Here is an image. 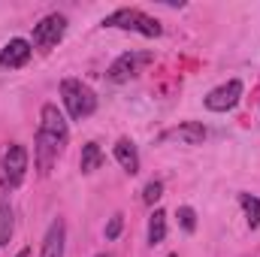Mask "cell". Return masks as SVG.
<instances>
[{
    "label": "cell",
    "instance_id": "6da1fadb",
    "mask_svg": "<svg viewBox=\"0 0 260 257\" xmlns=\"http://www.w3.org/2000/svg\"><path fill=\"white\" fill-rule=\"evenodd\" d=\"M67 142H70V127L67 118L55 103H46L40 109V127H37V139H34V164L40 170V176H49L55 160L64 154Z\"/></svg>",
    "mask_w": 260,
    "mask_h": 257
},
{
    "label": "cell",
    "instance_id": "7a4b0ae2",
    "mask_svg": "<svg viewBox=\"0 0 260 257\" xmlns=\"http://www.w3.org/2000/svg\"><path fill=\"white\" fill-rule=\"evenodd\" d=\"M61 100L73 121H85L97 112V94L82 79H64L61 82Z\"/></svg>",
    "mask_w": 260,
    "mask_h": 257
},
{
    "label": "cell",
    "instance_id": "3957f363",
    "mask_svg": "<svg viewBox=\"0 0 260 257\" xmlns=\"http://www.w3.org/2000/svg\"><path fill=\"white\" fill-rule=\"evenodd\" d=\"M103 27L133 30V34L148 37V40H154V37H160V34H164V27H160V21H157V18H151V15H148V12H142V9H130V6H121V9H115L112 15H106V18H103Z\"/></svg>",
    "mask_w": 260,
    "mask_h": 257
},
{
    "label": "cell",
    "instance_id": "277c9868",
    "mask_svg": "<svg viewBox=\"0 0 260 257\" xmlns=\"http://www.w3.org/2000/svg\"><path fill=\"white\" fill-rule=\"evenodd\" d=\"M27 148L21 142H12L6 151H3V160H0V191H12L24 182L27 176Z\"/></svg>",
    "mask_w": 260,
    "mask_h": 257
},
{
    "label": "cell",
    "instance_id": "5b68a950",
    "mask_svg": "<svg viewBox=\"0 0 260 257\" xmlns=\"http://www.w3.org/2000/svg\"><path fill=\"white\" fill-rule=\"evenodd\" d=\"M154 61V55L151 52H136V49H130L124 55H118L112 67L106 70V79L109 82H115V85H121V82H130V79H136L139 73H142V67H148Z\"/></svg>",
    "mask_w": 260,
    "mask_h": 257
},
{
    "label": "cell",
    "instance_id": "8992f818",
    "mask_svg": "<svg viewBox=\"0 0 260 257\" xmlns=\"http://www.w3.org/2000/svg\"><path fill=\"white\" fill-rule=\"evenodd\" d=\"M67 34V15L61 12H52L46 15L40 24H34V37H30V46L40 49V52H52Z\"/></svg>",
    "mask_w": 260,
    "mask_h": 257
},
{
    "label": "cell",
    "instance_id": "52a82bcc",
    "mask_svg": "<svg viewBox=\"0 0 260 257\" xmlns=\"http://www.w3.org/2000/svg\"><path fill=\"white\" fill-rule=\"evenodd\" d=\"M242 91H245L242 82L239 79H230V82H224V85H218V88H212L206 94V109L209 112H230V109L239 106Z\"/></svg>",
    "mask_w": 260,
    "mask_h": 257
},
{
    "label": "cell",
    "instance_id": "ba28073f",
    "mask_svg": "<svg viewBox=\"0 0 260 257\" xmlns=\"http://www.w3.org/2000/svg\"><path fill=\"white\" fill-rule=\"evenodd\" d=\"M30 55H34L30 40L15 37V40H9V43L0 49V70H21V67L30 61Z\"/></svg>",
    "mask_w": 260,
    "mask_h": 257
},
{
    "label": "cell",
    "instance_id": "9c48e42d",
    "mask_svg": "<svg viewBox=\"0 0 260 257\" xmlns=\"http://www.w3.org/2000/svg\"><path fill=\"white\" fill-rule=\"evenodd\" d=\"M64 245H67V224H64V218H55L49 224V230H46L40 257H64Z\"/></svg>",
    "mask_w": 260,
    "mask_h": 257
},
{
    "label": "cell",
    "instance_id": "30bf717a",
    "mask_svg": "<svg viewBox=\"0 0 260 257\" xmlns=\"http://www.w3.org/2000/svg\"><path fill=\"white\" fill-rule=\"evenodd\" d=\"M112 154H115V160L121 164V170H124L127 176H136V173H139V151H136V145L130 142L127 136H121V139L115 142Z\"/></svg>",
    "mask_w": 260,
    "mask_h": 257
},
{
    "label": "cell",
    "instance_id": "8fae6325",
    "mask_svg": "<svg viewBox=\"0 0 260 257\" xmlns=\"http://www.w3.org/2000/svg\"><path fill=\"white\" fill-rule=\"evenodd\" d=\"M164 139H179L182 145H203L206 139V127L200 121H185L179 127H173L170 133H164Z\"/></svg>",
    "mask_w": 260,
    "mask_h": 257
},
{
    "label": "cell",
    "instance_id": "7c38bea8",
    "mask_svg": "<svg viewBox=\"0 0 260 257\" xmlns=\"http://www.w3.org/2000/svg\"><path fill=\"white\" fill-rule=\"evenodd\" d=\"M103 151H100V145L97 142H85L82 145V157H79V170L85 173V176H91V173H97L100 167H103Z\"/></svg>",
    "mask_w": 260,
    "mask_h": 257
},
{
    "label": "cell",
    "instance_id": "4fadbf2b",
    "mask_svg": "<svg viewBox=\"0 0 260 257\" xmlns=\"http://www.w3.org/2000/svg\"><path fill=\"white\" fill-rule=\"evenodd\" d=\"M167 239V212L164 209H154L151 218H148V245H160Z\"/></svg>",
    "mask_w": 260,
    "mask_h": 257
},
{
    "label": "cell",
    "instance_id": "5bb4252c",
    "mask_svg": "<svg viewBox=\"0 0 260 257\" xmlns=\"http://www.w3.org/2000/svg\"><path fill=\"white\" fill-rule=\"evenodd\" d=\"M12 233H15V212L9 203H0V248L9 245Z\"/></svg>",
    "mask_w": 260,
    "mask_h": 257
},
{
    "label": "cell",
    "instance_id": "9a60e30c",
    "mask_svg": "<svg viewBox=\"0 0 260 257\" xmlns=\"http://www.w3.org/2000/svg\"><path fill=\"white\" fill-rule=\"evenodd\" d=\"M239 206H242V212L248 218V227L257 230L260 227V200L254 194H239Z\"/></svg>",
    "mask_w": 260,
    "mask_h": 257
},
{
    "label": "cell",
    "instance_id": "2e32d148",
    "mask_svg": "<svg viewBox=\"0 0 260 257\" xmlns=\"http://www.w3.org/2000/svg\"><path fill=\"white\" fill-rule=\"evenodd\" d=\"M160 197H164V182H160V179H151V182L142 188V203H145V206H154Z\"/></svg>",
    "mask_w": 260,
    "mask_h": 257
},
{
    "label": "cell",
    "instance_id": "e0dca14e",
    "mask_svg": "<svg viewBox=\"0 0 260 257\" xmlns=\"http://www.w3.org/2000/svg\"><path fill=\"white\" fill-rule=\"evenodd\" d=\"M176 215H179L182 230H185V233H194V230H197V212H194V209H191V206H179V212H176Z\"/></svg>",
    "mask_w": 260,
    "mask_h": 257
},
{
    "label": "cell",
    "instance_id": "ac0fdd59",
    "mask_svg": "<svg viewBox=\"0 0 260 257\" xmlns=\"http://www.w3.org/2000/svg\"><path fill=\"white\" fill-rule=\"evenodd\" d=\"M121 227H124V215L118 212V215H112L109 218V224H106V239L112 242V239H118L121 236Z\"/></svg>",
    "mask_w": 260,
    "mask_h": 257
},
{
    "label": "cell",
    "instance_id": "d6986e66",
    "mask_svg": "<svg viewBox=\"0 0 260 257\" xmlns=\"http://www.w3.org/2000/svg\"><path fill=\"white\" fill-rule=\"evenodd\" d=\"M15 257H30V248H21V251H18Z\"/></svg>",
    "mask_w": 260,
    "mask_h": 257
},
{
    "label": "cell",
    "instance_id": "ffe728a7",
    "mask_svg": "<svg viewBox=\"0 0 260 257\" xmlns=\"http://www.w3.org/2000/svg\"><path fill=\"white\" fill-rule=\"evenodd\" d=\"M97 257H112V254H109V251H103V254H97Z\"/></svg>",
    "mask_w": 260,
    "mask_h": 257
},
{
    "label": "cell",
    "instance_id": "44dd1931",
    "mask_svg": "<svg viewBox=\"0 0 260 257\" xmlns=\"http://www.w3.org/2000/svg\"><path fill=\"white\" fill-rule=\"evenodd\" d=\"M167 257H179V254H167Z\"/></svg>",
    "mask_w": 260,
    "mask_h": 257
}]
</instances>
